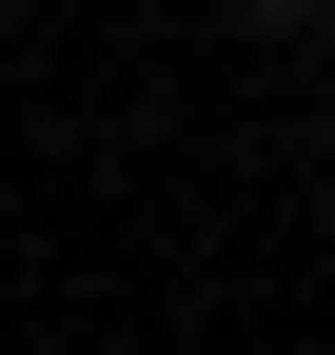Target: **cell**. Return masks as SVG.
<instances>
[{
	"mask_svg": "<svg viewBox=\"0 0 335 355\" xmlns=\"http://www.w3.org/2000/svg\"><path fill=\"white\" fill-rule=\"evenodd\" d=\"M237 20H335V0H237Z\"/></svg>",
	"mask_w": 335,
	"mask_h": 355,
	"instance_id": "1",
	"label": "cell"
}]
</instances>
